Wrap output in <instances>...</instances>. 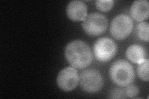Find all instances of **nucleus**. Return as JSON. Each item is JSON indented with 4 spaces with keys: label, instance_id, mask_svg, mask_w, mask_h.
<instances>
[{
    "label": "nucleus",
    "instance_id": "2eb2a0df",
    "mask_svg": "<svg viewBox=\"0 0 149 99\" xmlns=\"http://www.w3.org/2000/svg\"><path fill=\"white\" fill-rule=\"evenodd\" d=\"M110 97L113 98H126L125 91L123 89L116 88L114 89L110 93Z\"/></svg>",
    "mask_w": 149,
    "mask_h": 99
},
{
    "label": "nucleus",
    "instance_id": "1a4fd4ad",
    "mask_svg": "<svg viewBox=\"0 0 149 99\" xmlns=\"http://www.w3.org/2000/svg\"><path fill=\"white\" fill-rule=\"evenodd\" d=\"M130 14L133 19L143 22L149 16V3L147 0H137L132 3L130 9Z\"/></svg>",
    "mask_w": 149,
    "mask_h": 99
},
{
    "label": "nucleus",
    "instance_id": "6e6552de",
    "mask_svg": "<svg viewBox=\"0 0 149 99\" xmlns=\"http://www.w3.org/2000/svg\"><path fill=\"white\" fill-rule=\"evenodd\" d=\"M87 6L82 1L74 0L70 2L66 8L68 17L72 21H83L87 16Z\"/></svg>",
    "mask_w": 149,
    "mask_h": 99
},
{
    "label": "nucleus",
    "instance_id": "423d86ee",
    "mask_svg": "<svg viewBox=\"0 0 149 99\" xmlns=\"http://www.w3.org/2000/svg\"><path fill=\"white\" fill-rule=\"evenodd\" d=\"M117 45L114 41L108 37H102L95 43L93 53L100 62H108L113 59L117 53Z\"/></svg>",
    "mask_w": 149,
    "mask_h": 99
},
{
    "label": "nucleus",
    "instance_id": "0eeeda50",
    "mask_svg": "<svg viewBox=\"0 0 149 99\" xmlns=\"http://www.w3.org/2000/svg\"><path fill=\"white\" fill-rule=\"evenodd\" d=\"M80 77L77 70L72 67L68 66L60 71L57 78L58 87L64 92H70L75 89L79 83Z\"/></svg>",
    "mask_w": 149,
    "mask_h": 99
},
{
    "label": "nucleus",
    "instance_id": "ddd939ff",
    "mask_svg": "<svg viewBox=\"0 0 149 99\" xmlns=\"http://www.w3.org/2000/svg\"><path fill=\"white\" fill-rule=\"evenodd\" d=\"M114 1L113 0H97L96 6L99 10L102 12L109 11L114 6Z\"/></svg>",
    "mask_w": 149,
    "mask_h": 99
},
{
    "label": "nucleus",
    "instance_id": "20e7f679",
    "mask_svg": "<svg viewBox=\"0 0 149 99\" xmlns=\"http://www.w3.org/2000/svg\"><path fill=\"white\" fill-rule=\"evenodd\" d=\"M79 77L81 89L88 93H96L101 91L103 86V79L101 73L95 69L83 70Z\"/></svg>",
    "mask_w": 149,
    "mask_h": 99
},
{
    "label": "nucleus",
    "instance_id": "f03ea898",
    "mask_svg": "<svg viewBox=\"0 0 149 99\" xmlns=\"http://www.w3.org/2000/svg\"><path fill=\"white\" fill-rule=\"evenodd\" d=\"M111 81L119 87H126L135 79V71L132 64L124 60L116 61L109 69Z\"/></svg>",
    "mask_w": 149,
    "mask_h": 99
},
{
    "label": "nucleus",
    "instance_id": "9b49d317",
    "mask_svg": "<svg viewBox=\"0 0 149 99\" xmlns=\"http://www.w3.org/2000/svg\"><path fill=\"white\" fill-rule=\"evenodd\" d=\"M148 23L142 22L139 23L136 28V34L139 39L142 41L148 42Z\"/></svg>",
    "mask_w": 149,
    "mask_h": 99
},
{
    "label": "nucleus",
    "instance_id": "7ed1b4c3",
    "mask_svg": "<svg viewBox=\"0 0 149 99\" xmlns=\"http://www.w3.org/2000/svg\"><path fill=\"white\" fill-rule=\"evenodd\" d=\"M108 27L106 17L98 12L87 15L82 22V28L86 34L91 37L98 36L106 32Z\"/></svg>",
    "mask_w": 149,
    "mask_h": 99
},
{
    "label": "nucleus",
    "instance_id": "39448f33",
    "mask_svg": "<svg viewBox=\"0 0 149 99\" xmlns=\"http://www.w3.org/2000/svg\"><path fill=\"white\" fill-rule=\"evenodd\" d=\"M132 18L125 14L115 17L110 25V33L116 39L124 40L130 35L133 30Z\"/></svg>",
    "mask_w": 149,
    "mask_h": 99
},
{
    "label": "nucleus",
    "instance_id": "f8f14e48",
    "mask_svg": "<svg viewBox=\"0 0 149 99\" xmlns=\"http://www.w3.org/2000/svg\"><path fill=\"white\" fill-rule=\"evenodd\" d=\"M148 64L147 58H145L141 63H138L137 71L139 78L143 81H148Z\"/></svg>",
    "mask_w": 149,
    "mask_h": 99
},
{
    "label": "nucleus",
    "instance_id": "9d476101",
    "mask_svg": "<svg viewBox=\"0 0 149 99\" xmlns=\"http://www.w3.org/2000/svg\"><path fill=\"white\" fill-rule=\"evenodd\" d=\"M126 57L134 63H139L146 57V51L143 47L137 44L129 46L125 52Z\"/></svg>",
    "mask_w": 149,
    "mask_h": 99
},
{
    "label": "nucleus",
    "instance_id": "f257e3e1",
    "mask_svg": "<svg viewBox=\"0 0 149 99\" xmlns=\"http://www.w3.org/2000/svg\"><path fill=\"white\" fill-rule=\"evenodd\" d=\"M65 56L71 66L85 69L91 64L93 56L88 45L82 40H74L65 47Z\"/></svg>",
    "mask_w": 149,
    "mask_h": 99
},
{
    "label": "nucleus",
    "instance_id": "4468645a",
    "mask_svg": "<svg viewBox=\"0 0 149 99\" xmlns=\"http://www.w3.org/2000/svg\"><path fill=\"white\" fill-rule=\"evenodd\" d=\"M124 91L125 96H126L127 97L134 98L138 95L139 92V89L136 85L130 84L129 86H126V89H125Z\"/></svg>",
    "mask_w": 149,
    "mask_h": 99
}]
</instances>
